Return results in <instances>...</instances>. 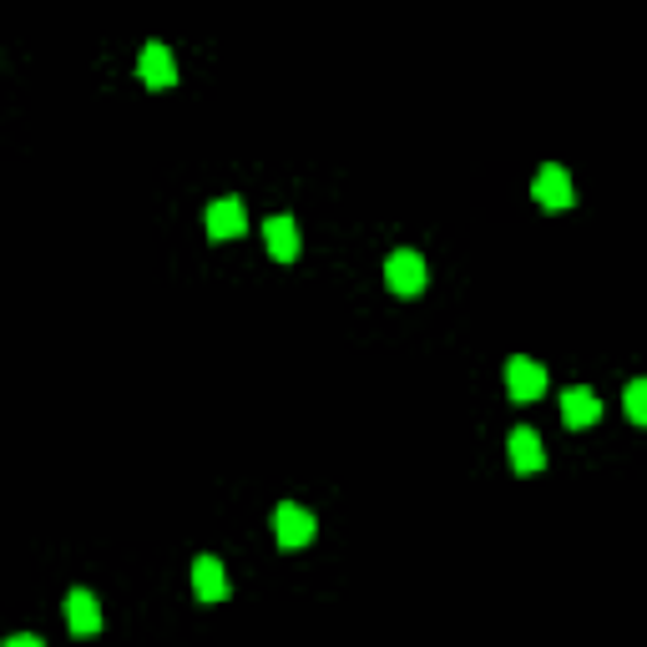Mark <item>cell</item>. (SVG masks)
Returning <instances> with one entry per match:
<instances>
[{
	"label": "cell",
	"instance_id": "cell-5",
	"mask_svg": "<svg viewBox=\"0 0 647 647\" xmlns=\"http://www.w3.org/2000/svg\"><path fill=\"white\" fill-rule=\"evenodd\" d=\"M506 451H511V470H516V476H537V470L547 466V451H541L537 430H511Z\"/></svg>",
	"mask_w": 647,
	"mask_h": 647
},
{
	"label": "cell",
	"instance_id": "cell-3",
	"mask_svg": "<svg viewBox=\"0 0 647 647\" xmlns=\"http://www.w3.org/2000/svg\"><path fill=\"white\" fill-rule=\"evenodd\" d=\"M385 284H390L395 293H420V289H426V259H420V253H410V249L390 253Z\"/></svg>",
	"mask_w": 647,
	"mask_h": 647
},
{
	"label": "cell",
	"instance_id": "cell-10",
	"mask_svg": "<svg viewBox=\"0 0 647 647\" xmlns=\"http://www.w3.org/2000/svg\"><path fill=\"white\" fill-rule=\"evenodd\" d=\"M263 238H268V253L274 259H299V223L289 218V213H274V218L263 223Z\"/></svg>",
	"mask_w": 647,
	"mask_h": 647
},
{
	"label": "cell",
	"instance_id": "cell-13",
	"mask_svg": "<svg viewBox=\"0 0 647 647\" xmlns=\"http://www.w3.org/2000/svg\"><path fill=\"white\" fill-rule=\"evenodd\" d=\"M5 647H46L41 637H31V633H15V637H5Z\"/></svg>",
	"mask_w": 647,
	"mask_h": 647
},
{
	"label": "cell",
	"instance_id": "cell-9",
	"mask_svg": "<svg viewBox=\"0 0 647 647\" xmlns=\"http://www.w3.org/2000/svg\"><path fill=\"white\" fill-rule=\"evenodd\" d=\"M137 71H142V82H147V86H172V82H178V61H172V51H167L163 41L142 46Z\"/></svg>",
	"mask_w": 647,
	"mask_h": 647
},
{
	"label": "cell",
	"instance_id": "cell-2",
	"mask_svg": "<svg viewBox=\"0 0 647 647\" xmlns=\"http://www.w3.org/2000/svg\"><path fill=\"white\" fill-rule=\"evenodd\" d=\"M314 511H303L293 506V501H284V506L274 511V537L284 541V547H309L314 541Z\"/></svg>",
	"mask_w": 647,
	"mask_h": 647
},
{
	"label": "cell",
	"instance_id": "cell-1",
	"mask_svg": "<svg viewBox=\"0 0 647 647\" xmlns=\"http://www.w3.org/2000/svg\"><path fill=\"white\" fill-rule=\"evenodd\" d=\"M531 193H537V203L547 207V213H562V207L577 203V188H572V178H566V167L547 163L537 172V182H531Z\"/></svg>",
	"mask_w": 647,
	"mask_h": 647
},
{
	"label": "cell",
	"instance_id": "cell-7",
	"mask_svg": "<svg viewBox=\"0 0 647 647\" xmlns=\"http://www.w3.org/2000/svg\"><path fill=\"white\" fill-rule=\"evenodd\" d=\"M506 390L516 399H541L547 395V370H541L537 359H511L506 364Z\"/></svg>",
	"mask_w": 647,
	"mask_h": 647
},
{
	"label": "cell",
	"instance_id": "cell-8",
	"mask_svg": "<svg viewBox=\"0 0 647 647\" xmlns=\"http://www.w3.org/2000/svg\"><path fill=\"white\" fill-rule=\"evenodd\" d=\"M562 420L572 430H587V426H597V420H602V405H597V395L587 385H572L562 395Z\"/></svg>",
	"mask_w": 647,
	"mask_h": 647
},
{
	"label": "cell",
	"instance_id": "cell-6",
	"mask_svg": "<svg viewBox=\"0 0 647 647\" xmlns=\"http://www.w3.org/2000/svg\"><path fill=\"white\" fill-rule=\"evenodd\" d=\"M67 627H71V637H97L101 633V607H97V597L92 592H67Z\"/></svg>",
	"mask_w": 647,
	"mask_h": 647
},
{
	"label": "cell",
	"instance_id": "cell-12",
	"mask_svg": "<svg viewBox=\"0 0 647 647\" xmlns=\"http://www.w3.org/2000/svg\"><path fill=\"white\" fill-rule=\"evenodd\" d=\"M622 405H627V420L647 426V380H633V385H627V395H622Z\"/></svg>",
	"mask_w": 647,
	"mask_h": 647
},
{
	"label": "cell",
	"instance_id": "cell-4",
	"mask_svg": "<svg viewBox=\"0 0 647 647\" xmlns=\"http://www.w3.org/2000/svg\"><path fill=\"white\" fill-rule=\"evenodd\" d=\"M207 238H238L243 228H249V213H243V203L238 197H218V203H207Z\"/></svg>",
	"mask_w": 647,
	"mask_h": 647
},
{
	"label": "cell",
	"instance_id": "cell-11",
	"mask_svg": "<svg viewBox=\"0 0 647 647\" xmlns=\"http://www.w3.org/2000/svg\"><path fill=\"white\" fill-rule=\"evenodd\" d=\"M193 592H197V602H223L228 597V577H223L218 556H197L193 562Z\"/></svg>",
	"mask_w": 647,
	"mask_h": 647
}]
</instances>
